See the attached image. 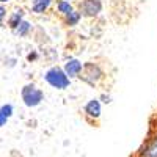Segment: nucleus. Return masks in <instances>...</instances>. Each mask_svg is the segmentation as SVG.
Returning a JSON list of instances; mask_svg holds the SVG:
<instances>
[{
	"mask_svg": "<svg viewBox=\"0 0 157 157\" xmlns=\"http://www.w3.org/2000/svg\"><path fill=\"white\" fill-rule=\"evenodd\" d=\"M43 78L50 88L58 90V91H64L71 86V78L64 72L63 66H58V64H54L49 69H46Z\"/></svg>",
	"mask_w": 157,
	"mask_h": 157,
	"instance_id": "f257e3e1",
	"label": "nucleus"
},
{
	"mask_svg": "<svg viewBox=\"0 0 157 157\" xmlns=\"http://www.w3.org/2000/svg\"><path fill=\"white\" fill-rule=\"evenodd\" d=\"M21 99L27 109H36L44 101V91L35 83H25L21 90Z\"/></svg>",
	"mask_w": 157,
	"mask_h": 157,
	"instance_id": "f03ea898",
	"label": "nucleus"
},
{
	"mask_svg": "<svg viewBox=\"0 0 157 157\" xmlns=\"http://www.w3.org/2000/svg\"><path fill=\"white\" fill-rule=\"evenodd\" d=\"M104 77H105V72H104V69L98 63L86 61V63H83V69H82V74L78 78L91 86H96L101 80H104Z\"/></svg>",
	"mask_w": 157,
	"mask_h": 157,
	"instance_id": "7ed1b4c3",
	"label": "nucleus"
},
{
	"mask_svg": "<svg viewBox=\"0 0 157 157\" xmlns=\"http://www.w3.org/2000/svg\"><path fill=\"white\" fill-rule=\"evenodd\" d=\"M75 10H78V13L85 19H94L102 13L104 3L102 0H78Z\"/></svg>",
	"mask_w": 157,
	"mask_h": 157,
	"instance_id": "20e7f679",
	"label": "nucleus"
},
{
	"mask_svg": "<svg viewBox=\"0 0 157 157\" xmlns=\"http://www.w3.org/2000/svg\"><path fill=\"white\" fill-rule=\"evenodd\" d=\"M83 113L85 116L88 118L90 121H98L101 115H102V104H101V99L98 98H93L90 99L85 105H83Z\"/></svg>",
	"mask_w": 157,
	"mask_h": 157,
	"instance_id": "39448f33",
	"label": "nucleus"
},
{
	"mask_svg": "<svg viewBox=\"0 0 157 157\" xmlns=\"http://www.w3.org/2000/svg\"><path fill=\"white\" fill-rule=\"evenodd\" d=\"M137 157H157V132L146 138L137 152Z\"/></svg>",
	"mask_w": 157,
	"mask_h": 157,
	"instance_id": "423d86ee",
	"label": "nucleus"
},
{
	"mask_svg": "<svg viewBox=\"0 0 157 157\" xmlns=\"http://www.w3.org/2000/svg\"><path fill=\"white\" fill-rule=\"evenodd\" d=\"M63 69L64 72L68 74V77L71 78H78L82 74V69H83V63L78 60V58H74V57H69L66 61L63 63Z\"/></svg>",
	"mask_w": 157,
	"mask_h": 157,
	"instance_id": "0eeeda50",
	"label": "nucleus"
},
{
	"mask_svg": "<svg viewBox=\"0 0 157 157\" xmlns=\"http://www.w3.org/2000/svg\"><path fill=\"white\" fill-rule=\"evenodd\" d=\"M25 10L22 8V6H19V8H14L11 13H8V17H6V25H8V29L13 32V30H16L17 29V25L25 19Z\"/></svg>",
	"mask_w": 157,
	"mask_h": 157,
	"instance_id": "6e6552de",
	"label": "nucleus"
},
{
	"mask_svg": "<svg viewBox=\"0 0 157 157\" xmlns=\"http://www.w3.org/2000/svg\"><path fill=\"white\" fill-rule=\"evenodd\" d=\"M54 5H55V0H32L29 10L33 13V14L41 16V14H44V13H47Z\"/></svg>",
	"mask_w": 157,
	"mask_h": 157,
	"instance_id": "1a4fd4ad",
	"label": "nucleus"
},
{
	"mask_svg": "<svg viewBox=\"0 0 157 157\" xmlns=\"http://www.w3.org/2000/svg\"><path fill=\"white\" fill-rule=\"evenodd\" d=\"M54 6H55V13H57V14H60L61 17H64L66 14H69L71 11L75 10L74 3L68 2V0H55V5Z\"/></svg>",
	"mask_w": 157,
	"mask_h": 157,
	"instance_id": "9d476101",
	"label": "nucleus"
},
{
	"mask_svg": "<svg viewBox=\"0 0 157 157\" xmlns=\"http://www.w3.org/2000/svg\"><path fill=\"white\" fill-rule=\"evenodd\" d=\"M82 14L78 13V10H74V11H71L69 14H66L63 17V24L66 25V27H69V29H74V27H77L78 24L82 22Z\"/></svg>",
	"mask_w": 157,
	"mask_h": 157,
	"instance_id": "9b49d317",
	"label": "nucleus"
},
{
	"mask_svg": "<svg viewBox=\"0 0 157 157\" xmlns=\"http://www.w3.org/2000/svg\"><path fill=\"white\" fill-rule=\"evenodd\" d=\"M32 32H33V22H30V21H27V19H24V21L17 25V29L13 30V33H14L16 36H19V38L29 36Z\"/></svg>",
	"mask_w": 157,
	"mask_h": 157,
	"instance_id": "f8f14e48",
	"label": "nucleus"
},
{
	"mask_svg": "<svg viewBox=\"0 0 157 157\" xmlns=\"http://www.w3.org/2000/svg\"><path fill=\"white\" fill-rule=\"evenodd\" d=\"M0 112H2L6 118H11L14 115V107H13V104H2V105H0Z\"/></svg>",
	"mask_w": 157,
	"mask_h": 157,
	"instance_id": "ddd939ff",
	"label": "nucleus"
},
{
	"mask_svg": "<svg viewBox=\"0 0 157 157\" xmlns=\"http://www.w3.org/2000/svg\"><path fill=\"white\" fill-rule=\"evenodd\" d=\"M6 14H8V10L5 5H0V25L3 24V21L6 19Z\"/></svg>",
	"mask_w": 157,
	"mask_h": 157,
	"instance_id": "4468645a",
	"label": "nucleus"
},
{
	"mask_svg": "<svg viewBox=\"0 0 157 157\" xmlns=\"http://www.w3.org/2000/svg\"><path fill=\"white\" fill-rule=\"evenodd\" d=\"M38 57H39V54H38L36 50H33V52H30V54L27 55V61H29V63H33V61L38 60Z\"/></svg>",
	"mask_w": 157,
	"mask_h": 157,
	"instance_id": "2eb2a0df",
	"label": "nucleus"
},
{
	"mask_svg": "<svg viewBox=\"0 0 157 157\" xmlns=\"http://www.w3.org/2000/svg\"><path fill=\"white\" fill-rule=\"evenodd\" d=\"M8 120L10 118H6L2 112H0V127H3V126H6V123H8Z\"/></svg>",
	"mask_w": 157,
	"mask_h": 157,
	"instance_id": "dca6fc26",
	"label": "nucleus"
},
{
	"mask_svg": "<svg viewBox=\"0 0 157 157\" xmlns=\"http://www.w3.org/2000/svg\"><path fill=\"white\" fill-rule=\"evenodd\" d=\"M10 2H13V0H0V5H6Z\"/></svg>",
	"mask_w": 157,
	"mask_h": 157,
	"instance_id": "f3484780",
	"label": "nucleus"
},
{
	"mask_svg": "<svg viewBox=\"0 0 157 157\" xmlns=\"http://www.w3.org/2000/svg\"><path fill=\"white\" fill-rule=\"evenodd\" d=\"M68 2H71V3H74V2H75V0H68Z\"/></svg>",
	"mask_w": 157,
	"mask_h": 157,
	"instance_id": "a211bd4d",
	"label": "nucleus"
},
{
	"mask_svg": "<svg viewBox=\"0 0 157 157\" xmlns=\"http://www.w3.org/2000/svg\"><path fill=\"white\" fill-rule=\"evenodd\" d=\"M29 2H32V0H29Z\"/></svg>",
	"mask_w": 157,
	"mask_h": 157,
	"instance_id": "6ab92c4d",
	"label": "nucleus"
}]
</instances>
